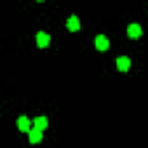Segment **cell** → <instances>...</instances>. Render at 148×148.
Here are the masks:
<instances>
[{
    "instance_id": "6da1fadb",
    "label": "cell",
    "mask_w": 148,
    "mask_h": 148,
    "mask_svg": "<svg viewBox=\"0 0 148 148\" xmlns=\"http://www.w3.org/2000/svg\"><path fill=\"white\" fill-rule=\"evenodd\" d=\"M141 33H143V30H141V26H139L138 23H131V25L127 26V35H129L131 38H139Z\"/></svg>"
},
{
    "instance_id": "7a4b0ae2",
    "label": "cell",
    "mask_w": 148,
    "mask_h": 148,
    "mask_svg": "<svg viewBox=\"0 0 148 148\" xmlns=\"http://www.w3.org/2000/svg\"><path fill=\"white\" fill-rule=\"evenodd\" d=\"M18 127H19V131H23V132H30L32 131V122H30V119L28 117H19L18 119Z\"/></svg>"
},
{
    "instance_id": "3957f363",
    "label": "cell",
    "mask_w": 148,
    "mask_h": 148,
    "mask_svg": "<svg viewBox=\"0 0 148 148\" xmlns=\"http://www.w3.org/2000/svg\"><path fill=\"white\" fill-rule=\"evenodd\" d=\"M49 42H51V37H49L45 32H38V33H37V45H38V47H47Z\"/></svg>"
},
{
    "instance_id": "277c9868",
    "label": "cell",
    "mask_w": 148,
    "mask_h": 148,
    "mask_svg": "<svg viewBox=\"0 0 148 148\" xmlns=\"http://www.w3.org/2000/svg\"><path fill=\"white\" fill-rule=\"evenodd\" d=\"M117 68H119L120 71H127V70L131 68V59H129V58H125V56L117 58Z\"/></svg>"
},
{
    "instance_id": "5b68a950",
    "label": "cell",
    "mask_w": 148,
    "mask_h": 148,
    "mask_svg": "<svg viewBox=\"0 0 148 148\" xmlns=\"http://www.w3.org/2000/svg\"><path fill=\"white\" fill-rule=\"evenodd\" d=\"M94 42H96V47H98L99 51H106V49L110 47V42H108V38H106L105 35H98Z\"/></svg>"
},
{
    "instance_id": "8992f818",
    "label": "cell",
    "mask_w": 148,
    "mask_h": 148,
    "mask_svg": "<svg viewBox=\"0 0 148 148\" xmlns=\"http://www.w3.org/2000/svg\"><path fill=\"white\" fill-rule=\"evenodd\" d=\"M66 26H68V30H71V32H77V30L80 28V21H79V18H77V16H70L68 21H66Z\"/></svg>"
},
{
    "instance_id": "52a82bcc",
    "label": "cell",
    "mask_w": 148,
    "mask_h": 148,
    "mask_svg": "<svg viewBox=\"0 0 148 148\" xmlns=\"http://www.w3.org/2000/svg\"><path fill=\"white\" fill-rule=\"evenodd\" d=\"M47 124H49V120H47V117H37L35 120H33V125H35V129H38V131H44L45 127H47Z\"/></svg>"
},
{
    "instance_id": "ba28073f",
    "label": "cell",
    "mask_w": 148,
    "mask_h": 148,
    "mask_svg": "<svg viewBox=\"0 0 148 148\" xmlns=\"http://www.w3.org/2000/svg\"><path fill=\"white\" fill-rule=\"evenodd\" d=\"M28 138H30V141L32 143H38V141H42V138H44V134H42V131H38V129H32L30 132H28Z\"/></svg>"
}]
</instances>
